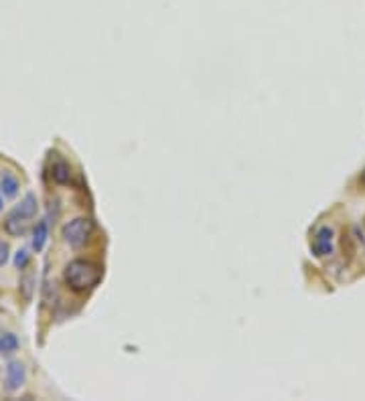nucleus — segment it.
Masks as SVG:
<instances>
[{"mask_svg": "<svg viewBox=\"0 0 365 401\" xmlns=\"http://www.w3.org/2000/svg\"><path fill=\"white\" fill-rule=\"evenodd\" d=\"M359 185L365 188V169H364V173H361V176H359Z\"/></svg>", "mask_w": 365, "mask_h": 401, "instance_id": "4468645a", "label": "nucleus"}, {"mask_svg": "<svg viewBox=\"0 0 365 401\" xmlns=\"http://www.w3.org/2000/svg\"><path fill=\"white\" fill-rule=\"evenodd\" d=\"M18 290H21L23 298H25V302H31V300H33V292H35V274H33V272H27V274L21 278Z\"/></svg>", "mask_w": 365, "mask_h": 401, "instance_id": "9b49d317", "label": "nucleus"}, {"mask_svg": "<svg viewBox=\"0 0 365 401\" xmlns=\"http://www.w3.org/2000/svg\"><path fill=\"white\" fill-rule=\"evenodd\" d=\"M18 188H21V183H18V178H16V176H14L13 173H4V174H2V183H0V191L4 193V197L13 199V197H16Z\"/></svg>", "mask_w": 365, "mask_h": 401, "instance_id": "1a4fd4ad", "label": "nucleus"}, {"mask_svg": "<svg viewBox=\"0 0 365 401\" xmlns=\"http://www.w3.org/2000/svg\"><path fill=\"white\" fill-rule=\"evenodd\" d=\"M335 250V231L331 228H319L311 240V252L314 257H329Z\"/></svg>", "mask_w": 365, "mask_h": 401, "instance_id": "7ed1b4c3", "label": "nucleus"}, {"mask_svg": "<svg viewBox=\"0 0 365 401\" xmlns=\"http://www.w3.org/2000/svg\"><path fill=\"white\" fill-rule=\"evenodd\" d=\"M57 159L51 164V178L57 185H69L71 183V166L65 159H61L59 154H55Z\"/></svg>", "mask_w": 365, "mask_h": 401, "instance_id": "0eeeda50", "label": "nucleus"}, {"mask_svg": "<svg viewBox=\"0 0 365 401\" xmlns=\"http://www.w3.org/2000/svg\"><path fill=\"white\" fill-rule=\"evenodd\" d=\"M2 207H4V205H2V195H0V211H2Z\"/></svg>", "mask_w": 365, "mask_h": 401, "instance_id": "2eb2a0df", "label": "nucleus"}, {"mask_svg": "<svg viewBox=\"0 0 365 401\" xmlns=\"http://www.w3.org/2000/svg\"><path fill=\"white\" fill-rule=\"evenodd\" d=\"M27 381V369L21 361H11L6 367V389L18 391Z\"/></svg>", "mask_w": 365, "mask_h": 401, "instance_id": "20e7f679", "label": "nucleus"}, {"mask_svg": "<svg viewBox=\"0 0 365 401\" xmlns=\"http://www.w3.org/2000/svg\"><path fill=\"white\" fill-rule=\"evenodd\" d=\"M11 213L18 215V217H23V219H27L28 221V219L37 217V213H39V200H37V197H35L33 193H28L27 197L21 200Z\"/></svg>", "mask_w": 365, "mask_h": 401, "instance_id": "423d86ee", "label": "nucleus"}, {"mask_svg": "<svg viewBox=\"0 0 365 401\" xmlns=\"http://www.w3.org/2000/svg\"><path fill=\"white\" fill-rule=\"evenodd\" d=\"M4 231L11 235V237H25L28 231V221L18 217V215L9 213L4 219Z\"/></svg>", "mask_w": 365, "mask_h": 401, "instance_id": "39448f33", "label": "nucleus"}, {"mask_svg": "<svg viewBox=\"0 0 365 401\" xmlns=\"http://www.w3.org/2000/svg\"><path fill=\"white\" fill-rule=\"evenodd\" d=\"M28 260H31V254H28L27 250H18L16 255H14V266L18 267V269H25L28 266Z\"/></svg>", "mask_w": 365, "mask_h": 401, "instance_id": "f8f14e48", "label": "nucleus"}, {"mask_svg": "<svg viewBox=\"0 0 365 401\" xmlns=\"http://www.w3.org/2000/svg\"><path fill=\"white\" fill-rule=\"evenodd\" d=\"M364 228H365V217H364Z\"/></svg>", "mask_w": 365, "mask_h": 401, "instance_id": "dca6fc26", "label": "nucleus"}, {"mask_svg": "<svg viewBox=\"0 0 365 401\" xmlns=\"http://www.w3.org/2000/svg\"><path fill=\"white\" fill-rule=\"evenodd\" d=\"M63 280L73 292H90L102 280V269L88 260H71L65 272H63Z\"/></svg>", "mask_w": 365, "mask_h": 401, "instance_id": "f257e3e1", "label": "nucleus"}, {"mask_svg": "<svg viewBox=\"0 0 365 401\" xmlns=\"http://www.w3.org/2000/svg\"><path fill=\"white\" fill-rule=\"evenodd\" d=\"M6 262H9V245L0 241V266H4Z\"/></svg>", "mask_w": 365, "mask_h": 401, "instance_id": "ddd939ff", "label": "nucleus"}, {"mask_svg": "<svg viewBox=\"0 0 365 401\" xmlns=\"http://www.w3.org/2000/svg\"><path fill=\"white\" fill-rule=\"evenodd\" d=\"M21 347L18 338L14 333H0V353L2 355H13Z\"/></svg>", "mask_w": 365, "mask_h": 401, "instance_id": "9d476101", "label": "nucleus"}, {"mask_svg": "<svg viewBox=\"0 0 365 401\" xmlns=\"http://www.w3.org/2000/svg\"><path fill=\"white\" fill-rule=\"evenodd\" d=\"M63 240L68 243L69 247H73V250H80L83 247L90 237H92V233H94V221L92 219H85V217H78V219H73V221H69L63 225Z\"/></svg>", "mask_w": 365, "mask_h": 401, "instance_id": "f03ea898", "label": "nucleus"}, {"mask_svg": "<svg viewBox=\"0 0 365 401\" xmlns=\"http://www.w3.org/2000/svg\"><path fill=\"white\" fill-rule=\"evenodd\" d=\"M47 237H49V225L47 221H39L35 229H33V250L35 252H43L45 243H47Z\"/></svg>", "mask_w": 365, "mask_h": 401, "instance_id": "6e6552de", "label": "nucleus"}]
</instances>
